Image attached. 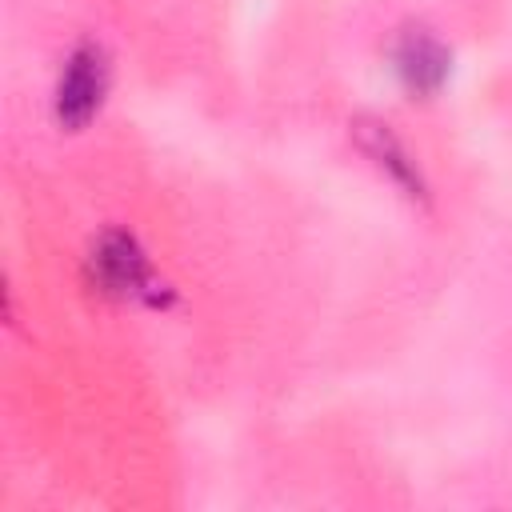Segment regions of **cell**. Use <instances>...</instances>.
Masks as SVG:
<instances>
[{
  "instance_id": "4",
  "label": "cell",
  "mask_w": 512,
  "mask_h": 512,
  "mask_svg": "<svg viewBox=\"0 0 512 512\" xmlns=\"http://www.w3.org/2000/svg\"><path fill=\"white\" fill-rule=\"evenodd\" d=\"M352 136H356L360 152H364L408 200H428V180H424L416 156H412L408 144L392 132L388 120H380V116H356V120H352Z\"/></svg>"
},
{
  "instance_id": "1",
  "label": "cell",
  "mask_w": 512,
  "mask_h": 512,
  "mask_svg": "<svg viewBox=\"0 0 512 512\" xmlns=\"http://www.w3.org/2000/svg\"><path fill=\"white\" fill-rule=\"evenodd\" d=\"M84 280L96 296L140 304L152 312H168L176 304V288L156 272L148 248L132 228H104L88 256H84Z\"/></svg>"
},
{
  "instance_id": "2",
  "label": "cell",
  "mask_w": 512,
  "mask_h": 512,
  "mask_svg": "<svg viewBox=\"0 0 512 512\" xmlns=\"http://www.w3.org/2000/svg\"><path fill=\"white\" fill-rule=\"evenodd\" d=\"M112 92V52L104 40L84 36L68 48V56L60 60V76L52 88V116L64 132H80L88 128L104 100Z\"/></svg>"
},
{
  "instance_id": "3",
  "label": "cell",
  "mask_w": 512,
  "mask_h": 512,
  "mask_svg": "<svg viewBox=\"0 0 512 512\" xmlns=\"http://www.w3.org/2000/svg\"><path fill=\"white\" fill-rule=\"evenodd\" d=\"M388 68L408 96H436L452 76V48L428 24H404L388 44Z\"/></svg>"
}]
</instances>
